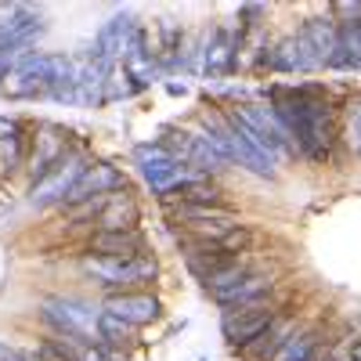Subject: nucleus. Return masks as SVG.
<instances>
[{
	"mask_svg": "<svg viewBox=\"0 0 361 361\" xmlns=\"http://www.w3.org/2000/svg\"><path fill=\"white\" fill-rule=\"evenodd\" d=\"M271 112L296 145V156L325 163L336 145V112L318 90H271Z\"/></svg>",
	"mask_w": 361,
	"mask_h": 361,
	"instance_id": "obj_1",
	"label": "nucleus"
},
{
	"mask_svg": "<svg viewBox=\"0 0 361 361\" xmlns=\"http://www.w3.org/2000/svg\"><path fill=\"white\" fill-rule=\"evenodd\" d=\"M40 318L54 329V336H69V340H80V343L102 347V336H98V318H102V311L90 307V304H83V300L51 296V300H44Z\"/></svg>",
	"mask_w": 361,
	"mask_h": 361,
	"instance_id": "obj_2",
	"label": "nucleus"
},
{
	"mask_svg": "<svg viewBox=\"0 0 361 361\" xmlns=\"http://www.w3.org/2000/svg\"><path fill=\"white\" fill-rule=\"evenodd\" d=\"M80 267H83V275H90L112 293H123L137 282L156 279V271H159V264L148 253H141V257H94V253H87L80 260Z\"/></svg>",
	"mask_w": 361,
	"mask_h": 361,
	"instance_id": "obj_3",
	"label": "nucleus"
},
{
	"mask_svg": "<svg viewBox=\"0 0 361 361\" xmlns=\"http://www.w3.org/2000/svg\"><path fill=\"white\" fill-rule=\"evenodd\" d=\"M275 318H279V307L271 304V300H257V304H250V307L228 311V314L221 318V333H224L228 347L246 350L253 340H260L267 329L275 325Z\"/></svg>",
	"mask_w": 361,
	"mask_h": 361,
	"instance_id": "obj_4",
	"label": "nucleus"
},
{
	"mask_svg": "<svg viewBox=\"0 0 361 361\" xmlns=\"http://www.w3.org/2000/svg\"><path fill=\"white\" fill-rule=\"evenodd\" d=\"M87 166H90V159L83 152H69L51 173H44L37 185H29V192H25L29 195V206H58V202L66 206L69 192L76 188V180L83 177Z\"/></svg>",
	"mask_w": 361,
	"mask_h": 361,
	"instance_id": "obj_5",
	"label": "nucleus"
},
{
	"mask_svg": "<svg viewBox=\"0 0 361 361\" xmlns=\"http://www.w3.org/2000/svg\"><path fill=\"white\" fill-rule=\"evenodd\" d=\"M66 156H69V134L54 123H40L33 130V145H29V152H25V173L33 177V185H37V180L44 173H51Z\"/></svg>",
	"mask_w": 361,
	"mask_h": 361,
	"instance_id": "obj_6",
	"label": "nucleus"
},
{
	"mask_svg": "<svg viewBox=\"0 0 361 361\" xmlns=\"http://www.w3.org/2000/svg\"><path fill=\"white\" fill-rule=\"evenodd\" d=\"M228 112L243 119V123H246V127H250L260 141L275 145L282 156H296V145H293V137L286 134V127L279 123V116L271 112V105H267V102H243V105H231Z\"/></svg>",
	"mask_w": 361,
	"mask_h": 361,
	"instance_id": "obj_7",
	"label": "nucleus"
},
{
	"mask_svg": "<svg viewBox=\"0 0 361 361\" xmlns=\"http://www.w3.org/2000/svg\"><path fill=\"white\" fill-rule=\"evenodd\" d=\"M134 15L123 11V15H112L102 29H98V37H94V47L87 51V58H94V62H109L116 66V58H127V44L134 37Z\"/></svg>",
	"mask_w": 361,
	"mask_h": 361,
	"instance_id": "obj_8",
	"label": "nucleus"
},
{
	"mask_svg": "<svg viewBox=\"0 0 361 361\" xmlns=\"http://www.w3.org/2000/svg\"><path fill=\"white\" fill-rule=\"evenodd\" d=\"M275 286H279V271H250V275H243L235 286H228L221 293H209V296H214V304L235 311V307L257 304V300H267Z\"/></svg>",
	"mask_w": 361,
	"mask_h": 361,
	"instance_id": "obj_9",
	"label": "nucleus"
},
{
	"mask_svg": "<svg viewBox=\"0 0 361 361\" xmlns=\"http://www.w3.org/2000/svg\"><path fill=\"white\" fill-rule=\"evenodd\" d=\"M116 192H123V173L112 163H90L83 170V177L76 180V188L69 192L66 206H83V202H94V199L116 195Z\"/></svg>",
	"mask_w": 361,
	"mask_h": 361,
	"instance_id": "obj_10",
	"label": "nucleus"
},
{
	"mask_svg": "<svg viewBox=\"0 0 361 361\" xmlns=\"http://www.w3.org/2000/svg\"><path fill=\"white\" fill-rule=\"evenodd\" d=\"M102 311L116 314V318H123L127 325L141 329L148 322H156L159 318V300L152 293H134V289H123V293H109L105 296V304Z\"/></svg>",
	"mask_w": 361,
	"mask_h": 361,
	"instance_id": "obj_11",
	"label": "nucleus"
},
{
	"mask_svg": "<svg viewBox=\"0 0 361 361\" xmlns=\"http://www.w3.org/2000/svg\"><path fill=\"white\" fill-rule=\"evenodd\" d=\"M300 37L311 44V51L318 54L322 69H329V62H333V54H336V44H340V22H336V15L307 18L304 25H300Z\"/></svg>",
	"mask_w": 361,
	"mask_h": 361,
	"instance_id": "obj_12",
	"label": "nucleus"
},
{
	"mask_svg": "<svg viewBox=\"0 0 361 361\" xmlns=\"http://www.w3.org/2000/svg\"><path fill=\"white\" fill-rule=\"evenodd\" d=\"M87 246L94 257H141L145 238L137 228L134 231H94Z\"/></svg>",
	"mask_w": 361,
	"mask_h": 361,
	"instance_id": "obj_13",
	"label": "nucleus"
},
{
	"mask_svg": "<svg viewBox=\"0 0 361 361\" xmlns=\"http://www.w3.org/2000/svg\"><path fill=\"white\" fill-rule=\"evenodd\" d=\"M134 228H137V202L127 192L109 195L98 214V231H134Z\"/></svg>",
	"mask_w": 361,
	"mask_h": 361,
	"instance_id": "obj_14",
	"label": "nucleus"
},
{
	"mask_svg": "<svg viewBox=\"0 0 361 361\" xmlns=\"http://www.w3.org/2000/svg\"><path fill=\"white\" fill-rule=\"evenodd\" d=\"M293 333H296V322H293V318H275V325H271L260 340H253L243 354H246L250 361H275L279 350L286 347V340H289Z\"/></svg>",
	"mask_w": 361,
	"mask_h": 361,
	"instance_id": "obj_15",
	"label": "nucleus"
},
{
	"mask_svg": "<svg viewBox=\"0 0 361 361\" xmlns=\"http://www.w3.org/2000/svg\"><path fill=\"white\" fill-rule=\"evenodd\" d=\"M177 224L185 228H195V224H217V221H238L235 209L228 206H173L170 209Z\"/></svg>",
	"mask_w": 361,
	"mask_h": 361,
	"instance_id": "obj_16",
	"label": "nucleus"
},
{
	"mask_svg": "<svg viewBox=\"0 0 361 361\" xmlns=\"http://www.w3.org/2000/svg\"><path fill=\"white\" fill-rule=\"evenodd\" d=\"M170 199H177V206H224V188L214 180H199V185L173 192Z\"/></svg>",
	"mask_w": 361,
	"mask_h": 361,
	"instance_id": "obj_17",
	"label": "nucleus"
},
{
	"mask_svg": "<svg viewBox=\"0 0 361 361\" xmlns=\"http://www.w3.org/2000/svg\"><path fill=\"white\" fill-rule=\"evenodd\" d=\"M318 343H322V336L314 333V329L311 333H300L296 329V333L286 340V347L279 350L275 361H318Z\"/></svg>",
	"mask_w": 361,
	"mask_h": 361,
	"instance_id": "obj_18",
	"label": "nucleus"
},
{
	"mask_svg": "<svg viewBox=\"0 0 361 361\" xmlns=\"http://www.w3.org/2000/svg\"><path fill=\"white\" fill-rule=\"evenodd\" d=\"M0 94H8V98H15V102H29V98H44L47 90H44V83H37L33 76H25V73H18V69H8L4 73V90Z\"/></svg>",
	"mask_w": 361,
	"mask_h": 361,
	"instance_id": "obj_19",
	"label": "nucleus"
},
{
	"mask_svg": "<svg viewBox=\"0 0 361 361\" xmlns=\"http://www.w3.org/2000/svg\"><path fill=\"white\" fill-rule=\"evenodd\" d=\"M98 336H102V347H127L130 336H134V325H127L123 318L102 311V318H98Z\"/></svg>",
	"mask_w": 361,
	"mask_h": 361,
	"instance_id": "obj_20",
	"label": "nucleus"
},
{
	"mask_svg": "<svg viewBox=\"0 0 361 361\" xmlns=\"http://www.w3.org/2000/svg\"><path fill=\"white\" fill-rule=\"evenodd\" d=\"M343 141L347 148L361 159V94H350L343 102Z\"/></svg>",
	"mask_w": 361,
	"mask_h": 361,
	"instance_id": "obj_21",
	"label": "nucleus"
},
{
	"mask_svg": "<svg viewBox=\"0 0 361 361\" xmlns=\"http://www.w3.org/2000/svg\"><path fill=\"white\" fill-rule=\"evenodd\" d=\"M25 148H29L25 134H15L8 141H0V177H8L15 170H25Z\"/></svg>",
	"mask_w": 361,
	"mask_h": 361,
	"instance_id": "obj_22",
	"label": "nucleus"
},
{
	"mask_svg": "<svg viewBox=\"0 0 361 361\" xmlns=\"http://www.w3.org/2000/svg\"><path fill=\"white\" fill-rule=\"evenodd\" d=\"M137 83H134V76L123 69V66H116L112 69V76L105 80V90H102V98L105 102H112V98H130V94H137Z\"/></svg>",
	"mask_w": 361,
	"mask_h": 361,
	"instance_id": "obj_23",
	"label": "nucleus"
},
{
	"mask_svg": "<svg viewBox=\"0 0 361 361\" xmlns=\"http://www.w3.org/2000/svg\"><path fill=\"white\" fill-rule=\"evenodd\" d=\"M15 134H22V123H18V119H11V116H0V141H8Z\"/></svg>",
	"mask_w": 361,
	"mask_h": 361,
	"instance_id": "obj_24",
	"label": "nucleus"
},
{
	"mask_svg": "<svg viewBox=\"0 0 361 361\" xmlns=\"http://www.w3.org/2000/svg\"><path fill=\"white\" fill-rule=\"evenodd\" d=\"M0 361H25V354L15 350V347H8V343H0Z\"/></svg>",
	"mask_w": 361,
	"mask_h": 361,
	"instance_id": "obj_25",
	"label": "nucleus"
},
{
	"mask_svg": "<svg viewBox=\"0 0 361 361\" xmlns=\"http://www.w3.org/2000/svg\"><path fill=\"white\" fill-rule=\"evenodd\" d=\"M166 94L180 98V94H188V83H177V80H166Z\"/></svg>",
	"mask_w": 361,
	"mask_h": 361,
	"instance_id": "obj_26",
	"label": "nucleus"
},
{
	"mask_svg": "<svg viewBox=\"0 0 361 361\" xmlns=\"http://www.w3.org/2000/svg\"><path fill=\"white\" fill-rule=\"evenodd\" d=\"M22 354H25V361H44V357H40L37 350H22Z\"/></svg>",
	"mask_w": 361,
	"mask_h": 361,
	"instance_id": "obj_27",
	"label": "nucleus"
},
{
	"mask_svg": "<svg viewBox=\"0 0 361 361\" xmlns=\"http://www.w3.org/2000/svg\"><path fill=\"white\" fill-rule=\"evenodd\" d=\"M0 90H4V73H0Z\"/></svg>",
	"mask_w": 361,
	"mask_h": 361,
	"instance_id": "obj_28",
	"label": "nucleus"
}]
</instances>
